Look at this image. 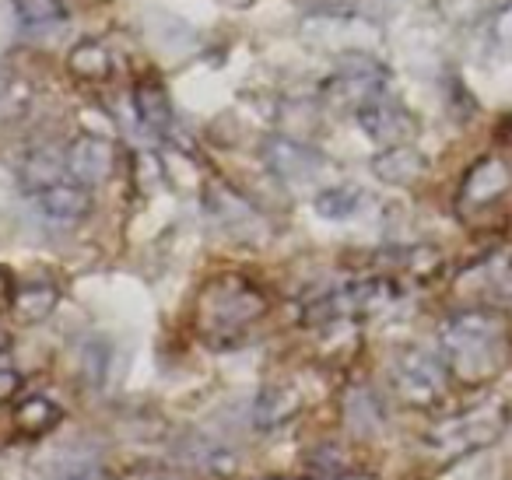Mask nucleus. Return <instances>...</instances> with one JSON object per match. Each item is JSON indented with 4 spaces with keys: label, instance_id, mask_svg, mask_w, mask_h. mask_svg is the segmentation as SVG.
<instances>
[{
    "label": "nucleus",
    "instance_id": "412c9836",
    "mask_svg": "<svg viewBox=\"0 0 512 480\" xmlns=\"http://www.w3.org/2000/svg\"><path fill=\"white\" fill-rule=\"evenodd\" d=\"M362 204H365V193L358 190V186H327V190H320V197H316V211L327 221L355 218V214L362 211Z\"/></svg>",
    "mask_w": 512,
    "mask_h": 480
},
{
    "label": "nucleus",
    "instance_id": "2eb2a0df",
    "mask_svg": "<svg viewBox=\"0 0 512 480\" xmlns=\"http://www.w3.org/2000/svg\"><path fill=\"white\" fill-rule=\"evenodd\" d=\"M207 211L218 218V225L225 228V232L242 235V239L253 235V228H260V214H256L239 193L228 190V186H214V190L207 193Z\"/></svg>",
    "mask_w": 512,
    "mask_h": 480
},
{
    "label": "nucleus",
    "instance_id": "1a4fd4ad",
    "mask_svg": "<svg viewBox=\"0 0 512 480\" xmlns=\"http://www.w3.org/2000/svg\"><path fill=\"white\" fill-rule=\"evenodd\" d=\"M64 162H67V176L74 183H85V186H99L113 176L116 169V148L109 137L99 134H81L67 144L64 151Z\"/></svg>",
    "mask_w": 512,
    "mask_h": 480
},
{
    "label": "nucleus",
    "instance_id": "4be33fe9",
    "mask_svg": "<svg viewBox=\"0 0 512 480\" xmlns=\"http://www.w3.org/2000/svg\"><path fill=\"white\" fill-rule=\"evenodd\" d=\"M11 8L22 18V25H32V29H39V25H60L67 18L64 0H11Z\"/></svg>",
    "mask_w": 512,
    "mask_h": 480
},
{
    "label": "nucleus",
    "instance_id": "5701e85b",
    "mask_svg": "<svg viewBox=\"0 0 512 480\" xmlns=\"http://www.w3.org/2000/svg\"><path fill=\"white\" fill-rule=\"evenodd\" d=\"M491 36H495V43L502 46V50H512V4L495 15V22H491Z\"/></svg>",
    "mask_w": 512,
    "mask_h": 480
},
{
    "label": "nucleus",
    "instance_id": "9d476101",
    "mask_svg": "<svg viewBox=\"0 0 512 480\" xmlns=\"http://www.w3.org/2000/svg\"><path fill=\"white\" fill-rule=\"evenodd\" d=\"M32 204L53 225H78L92 214V186L74 183L71 176L60 183L46 186V190L32 193Z\"/></svg>",
    "mask_w": 512,
    "mask_h": 480
},
{
    "label": "nucleus",
    "instance_id": "4468645a",
    "mask_svg": "<svg viewBox=\"0 0 512 480\" xmlns=\"http://www.w3.org/2000/svg\"><path fill=\"white\" fill-rule=\"evenodd\" d=\"M67 71L74 74L85 85H102V81H113V50L99 39H81V43L71 46L67 53Z\"/></svg>",
    "mask_w": 512,
    "mask_h": 480
},
{
    "label": "nucleus",
    "instance_id": "423d86ee",
    "mask_svg": "<svg viewBox=\"0 0 512 480\" xmlns=\"http://www.w3.org/2000/svg\"><path fill=\"white\" fill-rule=\"evenodd\" d=\"M449 368L442 358L421 351V347H407L393 358V386L414 407H432L446 396L449 386Z\"/></svg>",
    "mask_w": 512,
    "mask_h": 480
},
{
    "label": "nucleus",
    "instance_id": "0eeeda50",
    "mask_svg": "<svg viewBox=\"0 0 512 480\" xmlns=\"http://www.w3.org/2000/svg\"><path fill=\"white\" fill-rule=\"evenodd\" d=\"M264 162L274 172V179H281L285 186H309L320 183L323 169H327V158L320 155L309 144L295 141V137L274 134L264 141Z\"/></svg>",
    "mask_w": 512,
    "mask_h": 480
},
{
    "label": "nucleus",
    "instance_id": "f257e3e1",
    "mask_svg": "<svg viewBox=\"0 0 512 480\" xmlns=\"http://www.w3.org/2000/svg\"><path fill=\"white\" fill-rule=\"evenodd\" d=\"M264 288L249 281L246 274H214L200 284L197 302H193V333L204 340L211 351H228L235 347L260 319L267 316Z\"/></svg>",
    "mask_w": 512,
    "mask_h": 480
},
{
    "label": "nucleus",
    "instance_id": "20e7f679",
    "mask_svg": "<svg viewBox=\"0 0 512 480\" xmlns=\"http://www.w3.org/2000/svg\"><path fill=\"white\" fill-rule=\"evenodd\" d=\"M393 284L386 277H362V281H348L337 291L323 295L320 302L309 305V319L313 323H341V319H365L372 312L386 309L393 302Z\"/></svg>",
    "mask_w": 512,
    "mask_h": 480
},
{
    "label": "nucleus",
    "instance_id": "a211bd4d",
    "mask_svg": "<svg viewBox=\"0 0 512 480\" xmlns=\"http://www.w3.org/2000/svg\"><path fill=\"white\" fill-rule=\"evenodd\" d=\"M470 277L477 281V295H484L488 302H512V249L491 253L470 270Z\"/></svg>",
    "mask_w": 512,
    "mask_h": 480
},
{
    "label": "nucleus",
    "instance_id": "6e6552de",
    "mask_svg": "<svg viewBox=\"0 0 512 480\" xmlns=\"http://www.w3.org/2000/svg\"><path fill=\"white\" fill-rule=\"evenodd\" d=\"M355 123L362 127V134L369 141L383 144V148H393V144H411V137L418 134V116L407 106L390 99H376L365 109L355 113Z\"/></svg>",
    "mask_w": 512,
    "mask_h": 480
},
{
    "label": "nucleus",
    "instance_id": "39448f33",
    "mask_svg": "<svg viewBox=\"0 0 512 480\" xmlns=\"http://www.w3.org/2000/svg\"><path fill=\"white\" fill-rule=\"evenodd\" d=\"M509 424L505 407H481V410H467L460 417H449L439 428L428 431V445L446 456H463V452H474L491 445Z\"/></svg>",
    "mask_w": 512,
    "mask_h": 480
},
{
    "label": "nucleus",
    "instance_id": "9b49d317",
    "mask_svg": "<svg viewBox=\"0 0 512 480\" xmlns=\"http://www.w3.org/2000/svg\"><path fill=\"white\" fill-rule=\"evenodd\" d=\"M512 183V172L502 158H481V162L470 165V172L460 183V207L463 211H481L491 207L495 200L505 197Z\"/></svg>",
    "mask_w": 512,
    "mask_h": 480
},
{
    "label": "nucleus",
    "instance_id": "dca6fc26",
    "mask_svg": "<svg viewBox=\"0 0 512 480\" xmlns=\"http://www.w3.org/2000/svg\"><path fill=\"white\" fill-rule=\"evenodd\" d=\"M302 410V396L295 386H288V382H274V386H267L264 393L256 396V407H253V417H256V428H281V424H288L295 414Z\"/></svg>",
    "mask_w": 512,
    "mask_h": 480
},
{
    "label": "nucleus",
    "instance_id": "ddd939ff",
    "mask_svg": "<svg viewBox=\"0 0 512 480\" xmlns=\"http://www.w3.org/2000/svg\"><path fill=\"white\" fill-rule=\"evenodd\" d=\"M372 172L386 186H414L428 172V158L414 144H393L372 158Z\"/></svg>",
    "mask_w": 512,
    "mask_h": 480
},
{
    "label": "nucleus",
    "instance_id": "f03ea898",
    "mask_svg": "<svg viewBox=\"0 0 512 480\" xmlns=\"http://www.w3.org/2000/svg\"><path fill=\"white\" fill-rule=\"evenodd\" d=\"M439 344H442V361H446L453 379L484 382L502 372V365L509 361L512 351L509 319L498 309H488V305L463 309L442 323Z\"/></svg>",
    "mask_w": 512,
    "mask_h": 480
},
{
    "label": "nucleus",
    "instance_id": "6ab92c4d",
    "mask_svg": "<svg viewBox=\"0 0 512 480\" xmlns=\"http://www.w3.org/2000/svg\"><path fill=\"white\" fill-rule=\"evenodd\" d=\"M60 417H64V410L53 400H46V396H25L15 407V428L22 431V435L39 438V435H50L60 424Z\"/></svg>",
    "mask_w": 512,
    "mask_h": 480
},
{
    "label": "nucleus",
    "instance_id": "7ed1b4c3",
    "mask_svg": "<svg viewBox=\"0 0 512 480\" xmlns=\"http://www.w3.org/2000/svg\"><path fill=\"white\" fill-rule=\"evenodd\" d=\"M386 78H390V74H386V67L379 64V60H372L369 53H362V50H351L337 60V71L330 74L327 85H323V99L337 109L358 113V109H365L369 102L383 99Z\"/></svg>",
    "mask_w": 512,
    "mask_h": 480
},
{
    "label": "nucleus",
    "instance_id": "aec40b11",
    "mask_svg": "<svg viewBox=\"0 0 512 480\" xmlns=\"http://www.w3.org/2000/svg\"><path fill=\"white\" fill-rule=\"evenodd\" d=\"M67 179V162L50 148H39V151H29L25 155V165H22V183L29 186V193H39L46 186L60 183Z\"/></svg>",
    "mask_w": 512,
    "mask_h": 480
},
{
    "label": "nucleus",
    "instance_id": "393cba45",
    "mask_svg": "<svg viewBox=\"0 0 512 480\" xmlns=\"http://www.w3.org/2000/svg\"><path fill=\"white\" fill-rule=\"evenodd\" d=\"M334 480H376V477H369V473H341V477H334Z\"/></svg>",
    "mask_w": 512,
    "mask_h": 480
},
{
    "label": "nucleus",
    "instance_id": "b1692460",
    "mask_svg": "<svg viewBox=\"0 0 512 480\" xmlns=\"http://www.w3.org/2000/svg\"><path fill=\"white\" fill-rule=\"evenodd\" d=\"M18 393V375L11 368H0V403H8Z\"/></svg>",
    "mask_w": 512,
    "mask_h": 480
},
{
    "label": "nucleus",
    "instance_id": "f8f14e48",
    "mask_svg": "<svg viewBox=\"0 0 512 480\" xmlns=\"http://www.w3.org/2000/svg\"><path fill=\"white\" fill-rule=\"evenodd\" d=\"M134 116L151 137H165L172 130V95L158 74L134 81Z\"/></svg>",
    "mask_w": 512,
    "mask_h": 480
},
{
    "label": "nucleus",
    "instance_id": "f3484780",
    "mask_svg": "<svg viewBox=\"0 0 512 480\" xmlns=\"http://www.w3.org/2000/svg\"><path fill=\"white\" fill-rule=\"evenodd\" d=\"M60 305V288L50 281H29L25 288H15L11 295V312H15L18 323L36 326L43 319H50Z\"/></svg>",
    "mask_w": 512,
    "mask_h": 480
}]
</instances>
